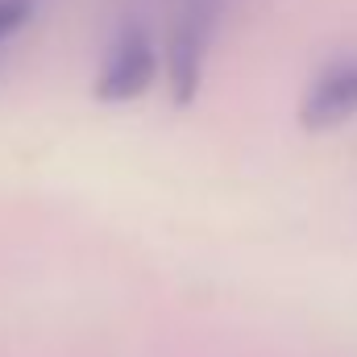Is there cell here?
<instances>
[{
    "mask_svg": "<svg viewBox=\"0 0 357 357\" xmlns=\"http://www.w3.org/2000/svg\"><path fill=\"white\" fill-rule=\"evenodd\" d=\"M220 8L225 0H183L171 25V42H167V84L175 104H191L195 91L204 84V67H208V50L220 25Z\"/></svg>",
    "mask_w": 357,
    "mask_h": 357,
    "instance_id": "cell-1",
    "label": "cell"
},
{
    "mask_svg": "<svg viewBox=\"0 0 357 357\" xmlns=\"http://www.w3.org/2000/svg\"><path fill=\"white\" fill-rule=\"evenodd\" d=\"M158 71H162V59H158V46H154V33L137 21L121 25V33L112 38L108 54H104V67L96 75V100L100 104H129L137 96L158 84Z\"/></svg>",
    "mask_w": 357,
    "mask_h": 357,
    "instance_id": "cell-2",
    "label": "cell"
},
{
    "mask_svg": "<svg viewBox=\"0 0 357 357\" xmlns=\"http://www.w3.org/2000/svg\"><path fill=\"white\" fill-rule=\"evenodd\" d=\"M357 116V54H337L324 63L299 100V125L312 133L341 129Z\"/></svg>",
    "mask_w": 357,
    "mask_h": 357,
    "instance_id": "cell-3",
    "label": "cell"
},
{
    "mask_svg": "<svg viewBox=\"0 0 357 357\" xmlns=\"http://www.w3.org/2000/svg\"><path fill=\"white\" fill-rule=\"evenodd\" d=\"M33 8L38 0H0V50L33 21Z\"/></svg>",
    "mask_w": 357,
    "mask_h": 357,
    "instance_id": "cell-4",
    "label": "cell"
}]
</instances>
